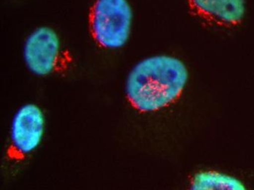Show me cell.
Segmentation results:
<instances>
[{
	"label": "cell",
	"instance_id": "8992f818",
	"mask_svg": "<svg viewBox=\"0 0 254 190\" xmlns=\"http://www.w3.org/2000/svg\"><path fill=\"white\" fill-rule=\"evenodd\" d=\"M190 189L244 190L246 188L243 182L232 176L216 171H203L192 179Z\"/></svg>",
	"mask_w": 254,
	"mask_h": 190
},
{
	"label": "cell",
	"instance_id": "277c9868",
	"mask_svg": "<svg viewBox=\"0 0 254 190\" xmlns=\"http://www.w3.org/2000/svg\"><path fill=\"white\" fill-rule=\"evenodd\" d=\"M45 116L40 107L26 104L20 108L12 122L9 157L20 160L40 146L44 135Z\"/></svg>",
	"mask_w": 254,
	"mask_h": 190
},
{
	"label": "cell",
	"instance_id": "5b68a950",
	"mask_svg": "<svg viewBox=\"0 0 254 190\" xmlns=\"http://www.w3.org/2000/svg\"><path fill=\"white\" fill-rule=\"evenodd\" d=\"M190 11L204 22L218 27L241 25L247 13L246 0H188Z\"/></svg>",
	"mask_w": 254,
	"mask_h": 190
},
{
	"label": "cell",
	"instance_id": "7a4b0ae2",
	"mask_svg": "<svg viewBox=\"0 0 254 190\" xmlns=\"http://www.w3.org/2000/svg\"><path fill=\"white\" fill-rule=\"evenodd\" d=\"M134 12L128 0H94L88 23L94 42L101 48L116 50L128 43Z\"/></svg>",
	"mask_w": 254,
	"mask_h": 190
},
{
	"label": "cell",
	"instance_id": "3957f363",
	"mask_svg": "<svg viewBox=\"0 0 254 190\" xmlns=\"http://www.w3.org/2000/svg\"><path fill=\"white\" fill-rule=\"evenodd\" d=\"M26 67L34 75L48 76L65 69L71 63L69 54L64 49L57 32L41 26L26 38L23 49Z\"/></svg>",
	"mask_w": 254,
	"mask_h": 190
},
{
	"label": "cell",
	"instance_id": "6da1fadb",
	"mask_svg": "<svg viewBox=\"0 0 254 190\" xmlns=\"http://www.w3.org/2000/svg\"><path fill=\"white\" fill-rule=\"evenodd\" d=\"M189 78L188 68L182 60L170 55L151 56L137 63L128 72L125 93L137 111L156 112L181 97Z\"/></svg>",
	"mask_w": 254,
	"mask_h": 190
}]
</instances>
